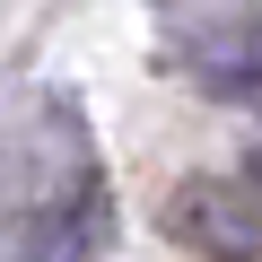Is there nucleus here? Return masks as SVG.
Returning a JSON list of instances; mask_svg holds the SVG:
<instances>
[{
  "mask_svg": "<svg viewBox=\"0 0 262 262\" xmlns=\"http://www.w3.org/2000/svg\"><path fill=\"white\" fill-rule=\"evenodd\" d=\"M114 236V201L105 184L88 175L79 192H44V201H18L9 219H0V262H96Z\"/></svg>",
  "mask_w": 262,
  "mask_h": 262,
  "instance_id": "nucleus-1",
  "label": "nucleus"
},
{
  "mask_svg": "<svg viewBox=\"0 0 262 262\" xmlns=\"http://www.w3.org/2000/svg\"><path fill=\"white\" fill-rule=\"evenodd\" d=\"M175 236L210 262H253L262 245V210H253V184L245 175H201L175 192Z\"/></svg>",
  "mask_w": 262,
  "mask_h": 262,
  "instance_id": "nucleus-2",
  "label": "nucleus"
}]
</instances>
